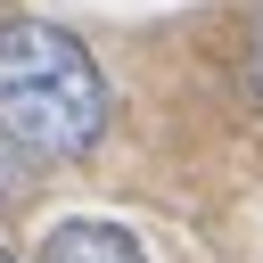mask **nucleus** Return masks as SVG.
<instances>
[{
	"label": "nucleus",
	"instance_id": "20e7f679",
	"mask_svg": "<svg viewBox=\"0 0 263 263\" xmlns=\"http://www.w3.org/2000/svg\"><path fill=\"white\" fill-rule=\"evenodd\" d=\"M0 263H8V255H0Z\"/></svg>",
	"mask_w": 263,
	"mask_h": 263
},
{
	"label": "nucleus",
	"instance_id": "f03ea898",
	"mask_svg": "<svg viewBox=\"0 0 263 263\" xmlns=\"http://www.w3.org/2000/svg\"><path fill=\"white\" fill-rule=\"evenodd\" d=\"M33 263H148V255L132 247L123 222H58Z\"/></svg>",
	"mask_w": 263,
	"mask_h": 263
},
{
	"label": "nucleus",
	"instance_id": "f257e3e1",
	"mask_svg": "<svg viewBox=\"0 0 263 263\" xmlns=\"http://www.w3.org/2000/svg\"><path fill=\"white\" fill-rule=\"evenodd\" d=\"M99 132H107L99 58L49 16H8L0 25V140L33 156H90Z\"/></svg>",
	"mask_w": 263,
	"mask_h": 263
},
{
	"label": "nucleus",
	"instance_id": "7ed1b4c3",
	"mask_svg": "<svg viewBox=\"0 0 263 263\" xmlns=\"http://www.w3.org/2000/svg\"><path fill=\"white\" fill-rule=\"evenodd\" d=\"M247 66H255V90H263V8H255V25H247Z\"/></svg>",
	"mask_w": 263,
	"mask_h": 263
}]
</instances>
